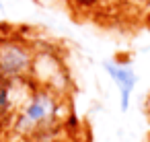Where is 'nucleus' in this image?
<instances>
[{
	"label": "nucleus",
	"mask_w": 150,
	"mask_h": 142,
	"mask_svg": "<svg viewBox=\"0 0 150 142\" xmlns=\"http://www.w3.org/2000/svg\"><path fill=\"white\" fill-rule=\"evenodd\" d=\"M64 109V95H58L50 89L35 87L29 99L13 117L8 130L15 136L29 140H43L56 134Z\"/></svg>",
	"instance_id": "1"
},
{
	"label": "nucleus",
	"mask_w": 150,
	"mask_h": 142,
	"mask_svg": "<svg viewBox=\"0 0 150 142\" xmlns=\"http://www.w3.org/2000/svg\"><path fill=\"white\" fill-rule=\"evenodd\" d=\"M31 80V78H29ZM29 80H19V82H11V80H4V78H0V132L6 130L13 121V117L17 115V111L23 107V103L29 99L31 89L27 91H19L23 89Z\"/></svg>",
	"instance_id": "4"
},
{
	"label": "nucleus",
	"mask_w": 150,
	"mask_h": 142,
	"mask_svg": "<svg viewBox=\"0 0 150 142\" xmlns=\"http://www.w3.org/2000/svg\"><path fill=\"white\" fill-rule=\"evenodd\" d=\"M74 2L80 6H91V4H95V0H74Z\"/></svg>",
	"instance_id": "6"
},
{
	"label": "nucleus",
	"mask_w": 150,
	"mask_h": 142,
	"mask_svg": "<svg viewBox=\"0 0 150 142\" xmlns=\"http://www.w3.org/2000/svg\"><path fill=\"white\" fill-rule=\"evenodd\" d=\"M103 68H105V72L109 74V78L117 87V93H119V109L121 111H127L129 109V103H132L134 89L138 84L136 70L129 64L119 62V60H107V62H103Z\"/></svg>",
	"instance_id": "5"
},
{
	"label": "nucleus",
	"mask_w": 150,
	"mask_h": 142,
	"mask_svg": "<svg viewBox=\"0 0 150 142\" xmlns=\"http://www.w3.org/2000/svg\"><path fill=\"white\" fill-rule=\"evenodd\" d=\"M35 50L21 37H0V78L19 82L29 80Z\"/></svg>",
	"instance_id": "2"
},
{
	"label": "nucleus",
	"mask_w": 150,
	"mask_h": 142,
	"mask_svg": "<svg viewBox=\"0 0 150 142\" xmlns=\"http://www.w3.org/2000/svg\"><path fill=\"white\" fill-rule=\"evenodd\" d=\"M31 82L35 87L50 89L58 95H66L68 89V72L64 68L62 58L52 50H35V60L31 66Z\"/></svg>",
	"instance_id": "3"
}]
</instances>
